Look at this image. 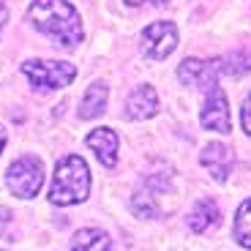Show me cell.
Segmentation results:
<instances>
[{
    "instance_id": "6",
    "label": "cell",
    "mask_w": 251,
    "mask_h": 251,
    "mask_svg": "<svg viewBox=\"0 0 251 251\" xmlns=\"http://www.w3.org/2000/svg\"><path fill=\"white\" fill-rule=\"evenodd\" d=\"M221 71H224V60L221 57H213V60H194V57H188V60L180 63V69H177V79L186 88H200L207 93V90L219 88L216 79H219Z\"/></svg>"
},
{
    "instance_id": "7",
    "label": "cell",
    "mask_w": 251,
    "mask_h": 251,
    "mask_svg": "<svg viewBox=\"0 0 251 251\" xmlns=\"http://www.w3.org/2000/svg\"><path fill=\"white\" fill-rule=\"evenodd\" d=\"M177 47V27L172 22H153L142 30V52L151 60H164Z\"/></svg>"
},
{
    "instance_id": "3",
    "label": "cell",
    "mask_w": 251,
    "mask_h": 251,
    "mask_svg": "<svg viewBox=\"0 0 251 251\" xmlns=\"http://www.w3.org/2000/svg\"><path fill=\"white\" fill-rule=\"evenodd\" d=\"M22 74L36 90H60L74 82L76 66L66 60H27L22 63Z\"/></svg>"
},
{
    "instance_id": "16",
    "label": "cell",
    "mask_w": 251,
    "mask_h": 251,
    "mask_svg": "<svg viewBox=\"0 0 251 251\" xmlns=\"http://www.w3.org/2000/svg\"><path fill=\"white\" fill-rule=\"evenodd\" d=\"M224 71H229L232 76L249 74L251 71V52H235V55L224 57Z\"/></svg>"
},
{
    "instance_id": "4",
    "label": "cell",
    "mask_w": 251,
    "mask_h": 251,
    "mask_svg": "<svg viewBox=\"0 0 251 251\" xmlns=\"http://www.w3.org/2000/svg\"><path fill=\"white\" fill-rule=\"evenodd\" d=\"M6 183L11 188V194L19 200H30L38 194V188L44 186V164L36 156H19L17 161L8 167Z\"/></svg>"
},
{
    "instance_id": "13",
    "label": "cell",
    "mask_w": 251,
    "mask_h": 251,
    "mask_svg": "<svg viewBox=\"0 0 251 251\" xmlns=\"http://www.w3.org/2000/svg\"><path fill=\"white\" fill-rule=\"evenodd\" d=\"M107 99H109V88L104 82H93V85L85 90V96H82L79 118H85V120L99 118V115L104 112V107H107Z\"/></svg>"
},
{
    "instance_id": "12",
    "label": "cell",
    "mask_w": 251,
    "mask_h": 251,
    "mask_svg": "<svg viewBox=\"0 0 251 251\" xmlns=\"http://www.w3.org/2000/svg\"><path fill=\"white\" fill-rule=\"evenodd\" d=\"M219 219H221V210H219V205H216L210 197H200L197 200V205H194V210L188 213V226L194 229V232H207L210 226H216L219 224Z\"/></svg>"
},
{
    "instance_id": "11",
    "label": "cell",
    "mask_w": 251,
    "mask_h": 251,
    "mask_svg": "<svg viewBox=\"0 0 251 251\" xmlns=\"http://www.w3.org/2000/svg\"><path fill=\"white\" fill-rule=\"evenodd\" d=\"M85 145L99 156V161L104 167L112 170L115 164H118V134L112 128H96V131H90L85 137Z\"/></svg>"
},
{
    "instance_id": "9",
    "label": "cell",
    "mask_w": 251,
    "mask_h": 251,
    "mask_svg": "<svg viewBox=\"0 0 251 251\" xmlns=\"http://www.w3.org/2000/svg\"><path fill=\"white\" fill-rule=\"evenodd\" d=\"M232 161H235L232 151H229L226 145H221V142H210L200 156V164L207 170V175L213 177V180H219V183H224L226 177H229Z\"/></svg>"
},
{
    "instance_id": "10",
    "label": "cell",
    "mask_w": 251,
    "mask_h": 251,
    "mask_svg": "<svg viewBox=\"0 0 251 251\" xmlns=\"http://www.w3.org/2000/svg\"><path fill=\"white\" fill-rule=\"evenodd\" d=\"M156 112H158V93L151 85H139L126 101V118L131 120H148Z\"/></svg>"
},
{
    "instance_id": "19",
    "label": "cell",
    "mask_w": 251,
    "mask_h": 251,
    "mask_svg": "<svg viewBox=\"0 0 251 251\" xmlns=\"http://www.w3.org/2000/svg\"><path fill=\"white\" fill-rule=\"evenodd\" d=\"M126 3H131V6H142V3H156V6H164L167 0H126Z\"/></svg>"
},
{
    "instance_id": "5",
    "label": "cell",
    "mask_w": 251,
    "mask_h": 251,
    "mask_svg": "<svg viewBox=\"0 0 251 251\" xmlns=\"http://www.w3.org/2000/svg\"><path fill=\"white\" fill-rule=\"evenodd\" d=\"M172 191V180H170V172L164 175H145L139 188L134 191V202L131 207L137 210L142 219H158L164 216V207L161 200Z\"/></svg>"
},
{
    "instance_id": "14",
    "label": "cell",
    "mask_w": 251,
    "mask_h": 251,
    "mask_svg": "<svg viewBox=\"0 0 251 251\" xmlns=\"http://www.w3.org/2000/svg\"><path fill=\"white\" fill-rule=\"evenodd\" d=\"M71 251H112V240H109V235L104 229H90V226H85V229H79L74 235Z\"/></svg>"
},
{
    "instance_id": "17",
    "label": "cell",
    "mask_w": 251,
    "mask_h": 251,
    "mask_svg": "<svg viewBox=\"0 0 251 251\" xmlns=\"http://www.w3.org/2000/svg\"><path fill=\"white\" fill-rule=\"evenodd\" d=\"M240 126H243V131L251 137V93L246 96V101H243V109H240Z\"/></svg>"
},
{
    "instance_id": "15",
    "label": "cell",
    "mask_w": 251,
    "mask_h": 251,
    "mask_svg": "<svg viewBox=\"0 0 251 251\" xmlns=\"http://www.w3.org/2000/svg\"><path fill=\"white\" fill-rule=\"evenodd\" d=\"M235 240L243 249H251V200H246L238 207V216H235Z\"/></svg>"
},
{
    "instance_id": "18",
    "label": "cell",
    "mask_w": 251,
    "mask_h": 251,
    "mask_svg": "<svg viewBox=\"0 0 251 251\" xmlns=\"http://www.w3.org/2000/svg\"><path fill=\"white\" fill-rule=\"evenodd\" d=\"M6 22H8V6L0 0V33H3V27H6Z\"/></svg>"
},
{
    "instance_id": "20",
    "label": "cell",
    "mask_w": 251,
    "mask_h": 251,
    "mask_svg": "<svg viewBox=\"0 0 251 251\" xmlns=\"http://www.w3.org/2000/svg\"><path fill=\"white\" fill-rule=\"evenodd\" d=\"M6 131H3V126H0V153H3V148H6Z\"/></svg>"
},
{
    "instance_id": "2",
    "label": "cell",
    "mask_w": 251,
    "mask_h": 251,
    "mask_svg": "<svg viewBox=\"0 0 251 251\" xmlns=\"http://www.w3.org/2000/svg\"><path fill=\"white\" fill-rule=\"evenodd\" d=\"M90 194V170L79 156H63L55 167V177L50 186L52 205H79Z\"/></svg>"
},
{
    "instance_id": "1",
    "label": "cell",
    "mask_w": 251,
    "mask_h": 251,
    "mask_svg": "<svg viewBox=\"0 0 251 251\" xmlns=\"http://www.w3.org/2000/svg\"><path fill=\"white\" fill-rule=\"evenodd\" d=\"M27 22L38 33H44L57 47H66V50L76 47L85 36L79 14L66 0H33L30 8H27Z\"/></svg>"
},
{
    "instance_id": "8",
    "label": "cell",
    "mask_w": 251,
    "mask_h": 251,
    "mask_svg": "<svg viewBox=\"0 0 251 251\" xmlns=\"http://www.w3.org/2000/svg\"><path fill=\"white\" fill-rule=\"evenodd\" d=\"M200 123L207 131H229V107H226V96L221 93V88H213L205 93V107H202Z\"/></svg>"
}]
</instances>
